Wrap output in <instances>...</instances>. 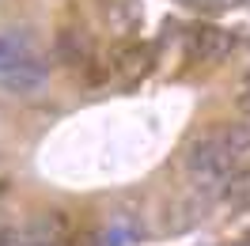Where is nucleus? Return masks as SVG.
Masks as SVG:
<instances>
[{"label": "nucleus", "mask_w": 250, "mask_h": 246, "mask_svg": "<svg viewBox=\"0 0 250 246\" xmlns=\"http://www.w3.org/2000/svg\"><path fill=\"white\" fill-rule=\"evenodd\" d=\"M224 133V140H228V148H231L235 155L247 152L250 148V122H239V125H228V129H220Z\"/></svg>", "instance_id": "obj_6"}, {"label": "nucleus", "mask_w": 250, "mask_h": 246, "mask_svg": "<svg viewBox=\"0 0 250 246\" xmlns=\"http://www.w3.org/2000/svg\"><path fill=\"white\" fill-rule=\"evenodd\" d=\"M247 87H250V68H247Z\"/></svg>", "instance_id": "obj_10"}, {"label": "nucleus", "mask_w": 250, "mask_h": 246, "mask_svg": "<svg viewBox=\"0 0 250 246\" xmlns=\"http://www.w3.org/2000/svg\"><path fill=\"white\" fill-rule=\"evenodd\" d=\"M186 42H189V53L201 57V61H216L235 46V38L228 31H220V27H193Z\"/></svg>", "instance_id": "obj_3"}, {"label": "nucleus", "mask_w": 250, "mask_h": 246, "mask_svg": "<svg viewBox=\"0 0 250 246\" xmlns=\"http://www.w3.org/2000/svg\"><path fill=\"white\" fill-rule=\"evenodd\" d=\"M186 8H193V12H220L228 0H182Z\"/></svg>", "instance_id": "obj_7"}, {"label": "nucleus", "mask_w": 250, "mask_h": 246, "mask_svg": "<svg viewBox=\"0 0 250 246\" xmlns=\"http://www.w3.org/2000/svg\"><path fill=\"white\" fill-rule=\"evenodd\" d=\"M148 68H152V46H141V42L118 49V57H114V72L125 80H141Z\"/></svg>", "instance_id": "obj_4"}, {"label": "nucleus", "mask_w": 250, "mask_h": 246, "mask_svg": "<svg viewBox=\"0 0 250 246\" xmlns=\"http://www.w3.org/2000/svg\"><path fill=\"white\" fill-rule=\"evenodd\" d=\"M235 159L239 155L228 148L224 133H212V137H201L186 155V170L193 182H212V185H224L235 170Z\"/></svg>", "instance_id": "obj_1"}, {"label": "nucleus", "mask_w": 250, "mask_h": 246, "mask_svg": "<svg viewBox=\"0 0 250 246\" xmlns=\"http://www.w3.org/2000/svg\"><path fill=\"white\" fill-rule=\"evenodd\" d=\"M46 76H49V64L42 61L38 53H31V57L8 64V68L0 72V87L12 91V95H31V91H38V87L46 83Z\"/></svg>", "instance_id": "obj_2"}, {"label": "nucleus", "mask_w": 250, "mask_h": 246, "mask_svg": "<svg viewBox=\"0 0 250 246\" xmlns=\"http://www.w3.org/2000/svg\"><path fill=\"white\" fill-rule=\"evenodd\" d=\"M31 53H34V49H31V38H27L23 31H4V34H0V72H4L8 64L31 57Z\"/></svg>", "instance_id": "obj_5"}, {"label": "nucleus", "mask_w": 250, "mask_h": 246, "mask_svg": "<svg viewBox=\"0 0 250 246\" xmlns=\"http://www.w3.org/2000/svg\"><path fill=\"white\" fill-rule=\"evenodd\" d=\"M243 220H247V227H239V239L250 246V208H247V216H243Z\"/></svg>", "instance_id": "obj_8"}, {"label": "nucleus", "mask_w": 250, "mask_h": 246, "mask_svg": "<svg viewBox=\"0 0 250 246\" xmlns=\"http://www.w3.org/2000/svg\"><path fill=\"white\" fill-rule=\"evenodd\" d=\"M243 106H247V110H250V95H243Z\"/></svg>", "instance_id": "obj_9"}]
</instances>
